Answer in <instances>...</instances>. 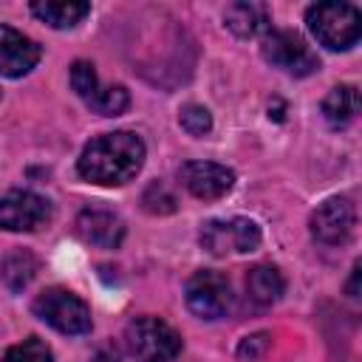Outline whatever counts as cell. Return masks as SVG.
I'll return each mask as SVG.
<instances>
[{
	"instance_id": "obj_5",
	"label": "cell",
	"mask_w": 362,
	"mask_h": 362,
	"mask_svg": "<svg viewBox=\"0 0 362 362\" xmlns=\"http://www.w3.org/2000/svg\"><path fill=\"white\" fill-rule=\"evenodd\" d=\"M260 54L266 62H272L288 76H308L320 68V59L311 51V45L297 31H286V28H269L263 34Z\"/></svg>"
},
{
	"instance_id": "obj_23",
	"label": "cell",
	"mask_w": 362,
	"mask_h": 362,
	"mask_svg": "<svg viewBox=\"0 0 362 362\" xmlns=\"http://www.w3.org/2000/svg\"><path fill=\"white\" fill-rule=\"evenodd\" d=\"M356 277H359V263L354 266V274H351V286H348V291H351V297H356Z\"/></svg>"
},
{
	"instance_id": "obj_13",
	"label": "cell",
	"mask_w": 362,
	"mask_h": 362,
	"mask_svg": "<svg viewBox=\"0 0 362 362\" xmlns=\"http://www.w3.org/2000/svg\"><path fill=\"white\" fill-rule=\"evenodd\" d=\"M74 229L85 243L99 249H116L124 240V221L110 209H82Z\"/></svg>"
},
{
	"instance_id": "obj_4",
	"label": "cell",
	"mask_w": 362,
	"mask_h": 362,
	"mask_svg": "<svg viewBox=\"0 0 362 362\" xmlns=\"http://www.w3.org/2000/svg\"><path fill=\"white\" fill-rule=\"evenodd\" d=\"M34 317H40L45 325L57 328L59 334H88L93 320H90V308L82 297H76L74 291L62 288V286H51L45 291H40L31 303Z\"/></svg>"
},
{
	"instance_id": "obj_11",
	"label": "cell",
	"mask_w": 362,
	"mask_h": 362,
	"mask_svg": "<svg viewBox=\"0 0 362 362\" xmlns=\"http://www.w3.org/2000/svg\"><path fill=\"white\" fill-rule=\"evenodd\" d=\"M178 175H181V184L201 201L223 198L235 184V173L215 161H187L181 164Z\"/></svg>"
},
{
	"instance_id": "obj_15",
	"label": "cell",
	"mask_w": 362,
	"mask_h": 362,
	"mask_svg": "<svg viewBox=\"0 0 362 362\" xmlns=\"http://www.w3.org/2000/svg\"><path fill=\"white\" fill-rule=\"evenodd\" d=\"M31 14L48 23L51 28H74L90 14V3L79 0H45V3H31Z\"/></svg>"
},
{
	"instance_id": "obj_14",
	"label": "cell",
	"mask_w": 362,
	"mask_h": 362,
	"mask_svg": "<svg viewBox=\"0 0 362 362\" xmlns=\"http://www.w3.org/2000/svg\"><path fill=\"white\" fill-rule=\"evenodd\" d=\"M223 23L235 37H255L269 28V8L263 3H232L223 11Z\"/></svg>"
},
{
	"instance_id": "obj_2",
	"label": "cell",
	"mask_w": 362,
	"mask_h": 362,
	"mask_svg": "<svg viewBox=\"0 0 362 362\" xmlns=\"http://www.w3.org/2000/svg\"><path fill=\"white\" fill-rule=\"evenodd\" d=\"M305 23L317 42L328 51H348L359 42L362 34V14L351 3H314L305 11Z\"/></svg>"
},
{
	"instance_id": "obj_6",
	"label": "cell",
	"mask_w": 362,
	"mask_h": 362,
	"mask_svg": "<svg viewBox=\"0 0 362 362\" xmlns=\"http://www.w3.org/2000/svg\"><path fill=\"white\" fill-rule=\"evenodd\" d=\"M184 297H187V308L201 320H221L232 311V303H235L226 274L212 272V269L195 272L187 280Z\"/></svg>"
},
{
	"instance_id": "obj_7",
	"label": "cell",
	"mask_w": 362,
	"mask_h": 362,
	"mask_svg": "<svg viewBox=\"0 0 362 362\" xmlns=\"http://www.w3.org/2000/svg\"><path fill=\"white\" fill-rule=\"evenodd\" d=\"M71 88L99 116H119L130 105V93L124 90V85H99V76L88 59H76L71 65Z\"/></svg>"
},
{
	"instance_id": "obj_17",
	"label": "cell",
	"mask_w": 362,
	"mask_h": 362,
	"mask_svg": "<svg viewBox=\"0 0 362 362\" xmlns=\"http://www.w3.org/2000/svg\"><path fill=\"white\" fill-rule=\"evenodd\" d=\"M37 272H40V260L28 249H11L0 263V277H3L6 288L14 294L23 291L37 277Z\"/></svg>"
},
{
	"instance_id": "obj_3",
	"label": "cell",
	"mask_w": 362,
	"mask_h": 362,
	"mask_svg": "<svg viewBox=\"0 0 362 362\" xmlns=\"http://www.w3.org/2000/svg\"><path fill=\"white\" fill-rule=\"evenodd\" d=\"M124 345L139 362H175L181 354V334L158 317H136L124 328Z\"/></svg>"
},
{
	"instance_id": "obj_1",
	"label": "cell",
	"mask_w": 362,
	"mask_h": 362,
	"mask_svg": "<svg viewBox=\"0 0 362 362\" xmlns=\"http://www.w3.org/2000/svg\"><path fill=\"white\" fill-rule=\"evenodd\" d=\"M144 141L133 130H116L96 136L85 144L76 170L85 181L99 187H122L133 181L144 164Z\"/></svg>"
},
{
	"instance_id": "obj_16",
	"label": "cell",
	"mask_w": 362,
	"mask_h": 362,
	"mask_svg": "<svg viewBox=\"0 0 362 362\" xmlns=\"http://www.w3.org/2000/svg\"><path fill=\"white\" fill-rule=\"evenodd\" d=\"M246 291H249V297L257 305H272V303H277L283 297L286 280H283V274H280L277 266L260 263V266L249 269V274H246Z\"/></svg>"
},
{
	"instance_id": "obj_12",
	"label": "cell",
	"mask_w": 362,
	"mask_h": 362,
	"mask_svg": "<svg viewBox=\"0 0 362 362\" xmlns=\"http://www.w3.org/2000/svg\"><path fill=\"white\" fill-rule=\"evenodd\" d=\"M42 57V48L23 31L0 23V74L8 79L25 76Z\"/></svg>"
},
{
	"instance_id": "obj_20",
	"label": "cell",
	"mask_w": 362,
	"mask_h": 362,
	"mask_svg": "<svg viewBox=\"0 0 362 362\" xmlns=\"http://www.w3.org/2000/svg\"><path fill=\"white\" fill-rule=\"evenodd\" d=\"M141 204H144V209H147V212H153V215L175 212V195L167 189V184H164V181H153V184L144 189Z\"/></svg>"
},
{
	"instance_id": "obj_10",
	"label": "cell",
	"mask_w": 362,
	"mask_h": 362,
	"mask_svg": "<svg viewBox=\"0 0 362 362\" xmlns=\"http://www.w3.org/2000/svg\"><path fill=\"white\" fill-rule=\"evenodd\" d=\"M354 223H356V209L348 198H328L322 201L314 212H311V235L314 240L325 243V246H339L351 238L354 232Z\"/></svg>"
},
{
	"instance_id": "obj_8",
	"label": "cell",
	"mask_w": 362,
	"mask_h": 362,
	"mask_svg": "<svg viewBox=\"0 0 362 362\" xmlns=\"http://www.w3.org/2000/svg\"><path fill=\"white\" fill-rule=\"evenodd\" d=\"M201 246L215 257L255 252L260 246V226L249 218H212L201 226Z\"/></svg>"
},
{
	"instance_id": "obj_19",
	"label": "cell",
	"mask_w": 362,
	"mask_h": 362,
	"mask_svg": "<svg viewBox=\"0 0 362 362\" xmlns=\"http://www.w3.org/2000/svg\"><path fill=\"white\" fill-rule=\"evenodd\" d=\"M0 362H54V354H51V348H48L42 339L28 337V339L11 345V348L0 356Z\"/></svg>"
},
{
	"instance_id": "obj_18",
	"label": "cell",
	"mask_w": 362,
	"mask_h": 362,
	"mask_svg": "<svg viewBox=\"0 0 362 362\" xmlns=\"http://www.w3.org/2000/svg\"><path fill=\"white\" fill-rule=\"evenodd\" d=\"M359 113V90L354 85H337L322 99V116L331 127H345Z\"/></svg>"
},
{
	"instance_id": "obj_9",
	"label": "cell",
	"mask_w": 362,
	"mask_h": 362,
	"mask_svg": "<svg viewBox=\"0 0 362 362\" xmlns=\"http://www.w3.org/2000/svg\"><path fill=\"white\" fill-rule=\"evenodd\" d=\"M54 206L45 195L31 189H11L0 198V229L6 232H37L48 226Z\"/></svg>"
},
{
	"instance_id": "obj_21",
	"label": "cell",
	"mask_w": 362,
	"mask_h": 362,
	"mask_svg": "<svg viewBox=\"0 0 362 362\" xmlns=\"http://www.w3.org/2000/svg\"><path fill=\"white\" fill-rule=\"evenodd\" d=\"M178 122L189 136H206L212 130V116L204 105H184L178 113Z\"/></svg>"
},
{
	"instance_id": "obj_22",
	"label": "cell",
	"mask_w": 362,
	"mask_h": 362,
	"mask_svg": "<svg viewBox=\"0 0 362 362\" xmlns=\"http://www.w3.org/2000/svg\"><path fill=\"white\" fill-rule=\"evenodd\" d=\"M266 348H269V334H252V337L240 339L238 356H240V359H257V356L266 354Z\"/></svg>"
}]
</instances>
